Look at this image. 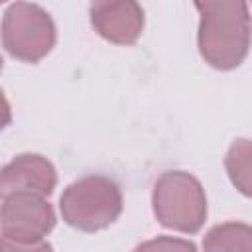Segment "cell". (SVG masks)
<instances>
[{
	"instance_id": "obj_4",
	"label": "cell",
	"mask_w": 252,
	"mask_h": 252,
	"mask_svg": "<svg viewBox=\"0 0 252 252\" xmlns=\"http://www.w3.org/2000/svg\"><path fill=\"white\" fill-rule=\"evenodd\" d=\"M55 226L53 207L35 191L2 195L0 234L4 250H49L45 236Z\"/></svg>"
},
{
	"instance_id": "obj_6",
	"label": "cell",
	"mask_w": 252,
	"mask_h": 252,
	"mask_svg": "<svg viewBox=\"0 0 252 252\" xmlns=\"http://www.w3.org/2000/svg\"><path fill=\"white\" fill-rule=\"evenodd\" d=\"M91 24L106 41L132 45L144 32V10L138 0H91Z\"/></svg>"
},
{
	"instance_id": "obj_9",
	"label": "cell",
	"mask_w": 252,
	"mask_h": 252,
	"mask_svg": "<svg viewBox=\"0 0 252 252\" xmlns=\"http://www.w3.org/2000/svg\"><path fill=\"white\" fill-rule=\"evenodd\" d=\"M224 167L230 183L242 195L252 199V140H234L226 152Z\"/></svg>"
},
{
	"instance_id": "obj_1",
	"label": "cell",
	"mask_w": 252,
	"mask_h": 252,
	"mask_svg": "<svg viewBox=\"0 0 252 252\" xmlns=\"http://www.w3.org/2000/svg\"><path fill=\"white\" fill-rule=\"evenodd\" d=\"M201 14L197 43L201 57L219 71L236 69L252 41L246 0H193Z\"/></svg>"
},
{
	"instance_id": "obj_7",
	"label": "cell",
	"mask_w": 252,
	"mask_h": 252,
	"mask_svg": "<svg viewBox=\"0 0 252 252\" xmlns=\"http://www.w3.org/2000/svg\"><path fill=\"white\" fill-rule=\"evenodd\" d=\"M57 185V171L53 163L39 154H20L2 167L0 193L12 191H35L51 195Z\"/></svg>"
},
{
	"instance_id": "obj_3",
	"label": "cell",
	"mask_w": 252,
	"mask_h": 252,
	"mask_svg": "<svg viewBox=\"0 0 252 252\" xmlns=\"http://www.w3.org/2000/svg\"><path fill=\"white\" fill-rule=\"evenodd\" d=\"M154 215L165 228L195 234L207 219V197L197 177L187 171H163L154 183Z\"/></svg>"
},
{
	"instance_id": "obj_2",
	"label": "cell",
	"mask_w": 252,
	"mask_h": 252,
	"mask_svg": "<svg viewBox=\"0 0 252 252\" xmlns=\"http://www.w3.org/2000/svg\"><path fill=\"white\" fill-rule=\"evenodd\" d=\"M63 220L83 232L110 226L122 213V193L106 175H85L63 191L59 199Z\"/></svg>"
},
{
	"instance_id": "obj_10",
	"label": "cell",
	"mask_w": 252,
	"mask_h": 252,
	"mask_svg": "<svg viewBox=\"0 0 252 252\" xmlns=\"http://www.w3.org/2000/svg\"><path fill=\"white\" fill-rule=\"evenodd\" d=\"M148 250V248H158V250H161V248H165V250H175V248H179V250H195V244H191V242H185V240H171V238H158V240H152V242H146V244H142L140 246V250Z\"/></svg>"
},
{
	"instance_id": "obj_5",
	"label": "cell",
	"mask_w": 252,
	"mask_h": 252,
	"mask_svg": "<svg viewBox=\"0 0 252 252\" xmlns=\"http://www.w3.org/2000/svg\"><path fill=\"white\" fill-rule=\"evenodd\" d=\"M55 24L41 6L32 2H14L2 16V45L18 61L37 63L55 45Z\"/></svg>"
},
{
	"instance_id": "obj_8",
	"label": "cell",
	"mask_w": 252,
	"mask_h": 252,
	"mask_svg": "<svg viewBox=\"0 0 252 252\" xmlns=\"http://www.w3.org/2000/svg\"><path fill=\"white\" fill-rule=\"evenodd\" d=\"M203 248L209 252H252V226L242 224V222H222L213 226L205 238H203Z\"/></svg>"
},
{
	"instance_id": "obj_11",
	"label": "cell",
	"mask_w": 252,
	"mask_h": 252,
	"mask_svg": "<svg viewBox=\"0 0 252 252\" xmlns=\"http://www.w3.org/2000/svg\"><path fill=\"white\" fill-rule=\"evenodd\" d=\"M4 2H6V0H4Z\"/></svg>"
}]
</instances>
